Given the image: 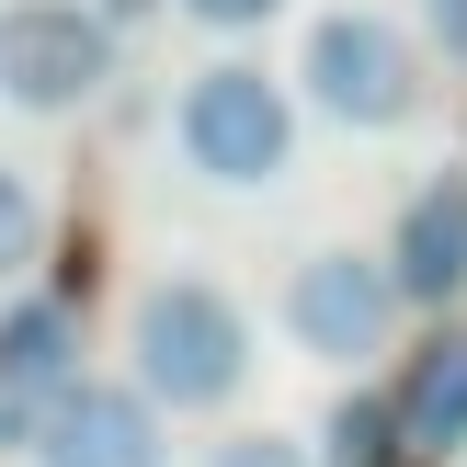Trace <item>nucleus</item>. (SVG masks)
<instances>
[{
    "label": "nucleus",
    "instance_id": "f03ea898",
    "mask_svg": "<svg viewBox=\"0 0 467 467\" xmlns=\"http://www.w3.org/2000/svg\"><path fill=\"white\" fill-rule=\"evenodd\" d=\"M171 137H182V160H194L205 182L251 194V182H274L296 160V91L274 80V68H251V57H217V68L182 80Z\"/></svg>",
    "mask_w": 467,
    "mask_h": 467
},
{
    "label": "nucleus",
    "instance_id": "20e7f679",
    "mask_svg": "<svg viewBox=\"0 0 467 467\" xmlns=\"http://www.w3.org/2000/svg\"><path fill=\"white\" fill-rule=\"evenodd\" d=\"M103 80H114V23L91 0H12L0 12V103L80 114Z\"/></svg>",
    "mask_w": 467,
    "mask_h": 467
},
{
    "label": "nucleus",
    "instance_id": "4468645a",
    "mask_svg": "<svg viewBox=\"0 0 467 467\" xmlns=\"http://www.w3.org/2000/svg\"><path fill=\"white\" fill-rule=\"evenodd\" d=\"M433 35H445V57H467V0H433Z\"/></svg>",
    "mask_w": 467,
    "mask_h": 467
},
{
    "label": "nucleus",
    "instance_id": "1a4fd4ad",
    "mask_svg": "<svg viewBox=\"0 0 467 467\" xmlns=\"http://www.w3.org/2000/svg\"><path fill=\"white\" fill-rule=\"evenodd\" d=\"M388 410H400V445L410 456H456L467 445V319H433V342L400 365Z\"/></svg>",
    "mask_w": 467,
    "mask_h": 467
},
{
    "label": "nucleus",
    "instance_id": "f257e3e1",
    "mask_svg": "<svg viewBox=\"0 0 467 467\" xmlns=\"http://www.w3.org/2000/svg\"><path fill=\"white\" fill-rule=\"evenodd\" d=\"M126 365H137V388L160 410H217V400L251 388V319L205 274H160L137 296V319H126Z\"/></svg>",
    "mask_w": 467,
    "mask_h": 467
},
{
    "label": "nucleus",
    "instance_id": "6e6552de",
    "mask_svg": "<svg viewBox=\"0 0 467 467\" xmlns=\"http://www.w3.org/2000/svg\"><path fill=\"white\" fill-rule=\"evenodd\" d=\"M388 285H400V308H433V319L467 296V171H433L422 194L400 205V228H388Z\"/></svg>",
    "mask_w": 467,
    "mask_h": 467
},
{
    "label": "nucleus",
    "instance_id": "ddd939ff",
    "mask_svg": "<svg viewBox=\"0 0 467 467\" xmlns=\"http://www.w3.org/2000/svg\"><path fill=\"white\" fill-rule=\"evenodd\" d=\"M182 12H194L205 35H251V23H274L285 0H182Z\"/></svg>",
    "mask_w": 467,
    "mask_h": 467
},
{
    "label": "nucleus",
    "instance_id": "9d476101",
    "mask_svg": "<svg viewBox=\"0 0 467 467\" xmlns=\"http://www.w3.org/2000/svg\"><path fill=\"white\" fill-rule=\"evenodd\" d=\"M388 445H400V410H388L377 388H354V400L331 410V433H319V467H388Z\"/></svg>",
    "mask_w": 467,
    "mask_h": 467
},
{
    "label": "nucleus",
    "instance_id": "2eb2a0df",
    "mask_svg": "<svg viewBox=\"0 0 467 467\" xmlns=\"http://www.w3.org/2000/svg\"><path fill=\"white\" fill-rule=\"evenodd\" d=\"M91 12H103V23H114V35H137V23H149V12H160V0H91Z\"/></svg>",
    "mask_w": 467,
    "mask_h": 467
},
{
    "label": "nucleus",
    "instance_id": "39448f33",
    "mask_svg": "<svg viewBox=\"0 0 467 467\" xmlns=\"http://www.w3.org/2000/svg\"><path fill=\"white\" fill-rule=\"evenodd\" d=\"M285 331L319 365H377L400 331V285H388V251H308L285 285Z\"/></svg>",
    "mask_w": 467,
    "mask_h": 467
},
{
    "label": "nucleus",
    "instance_id": "423d86ee",
    "mask_svg": "<svg viewBox=\"0 0 467 467\" xmlns=\"http://www.w3.org/2000/svg\"><path fill=\"white\" fill-rule=\"evenodd\" d=\"M80 388V319L57 296H12L0 308V456H35L46 410Z\"/></svg>",
    "mask_w": 467,
    "mask_h": 467
},
{
    "label": "nucleus",
    "instance_id": "f8f14e48",
    "mask_svg": "<svg viewBox=\"0 0 467 467\" xmlns=\"http://www.w3.org/2000/svg\"><path fill=\"white\" fill-rule=\"evenodd\" d=\"M205 467H319V456L296 445V433H228V445L205 456Z\"/></svg>",
    "mask_w": 467,
    "mask_h": 467
},
{
    "label": "nucleus",
    "instance_id": "9b49d317",
    "mask_svg": "<svg viewBox=\"0 0 467 467\" xmlns=\"http://www.w3.org/2000/svg\"><path fill=\"white\" fill-rule=\"evenodd\" d=\"M35 251H46V194L0 160V285H12V274H35Z\"/></svg>",
    "mask_w": 467,
    "mask_h": 467
},
{
    "label": "nucleus",
    "instance_id": "0eeeda50",
    "mask_svg": "<svg viewBox=\"0 0 467 467\" xmlns=\"http://www.w3.org/2000/svg\"><path fill=\"white\" fill-rule=\"evenodd\" d=\"M35 467H171V433H160V400L126 377H80L35 433Z\"/></svg>",
    "mask_w": 467,
    "mask_h": 467
},
{
    "label": "nucleus",
    "instance_id": "7ed1b4c3",
    "mask_svg": "<svg viewBox=\"0 0 467 467\" xmlns=\"http://www.w3.org/2000/svg\"><path fill=\"white\" fill-rule=\"evenodd\" d=\"M296 80H308V103L331 114V126L388 137V126L422 114V46H410L388 12H319L308 46H296Z\"/></svg>",
    "mask_w": 467,
    "mask_h": 467
}]
</instances>
